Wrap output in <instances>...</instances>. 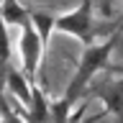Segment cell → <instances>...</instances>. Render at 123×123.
Segmentation results:
<instances>
[{
  "mask_svg": "<svg viewBox=\"0 0 123 123\" xmlns=\"http://www.w3.org/2000/svg\"><path fill=\"white\" fill-rule=\"evenodd\" d=\"M118 36H121V31H113V36H110V38L100 41V44L85 46L82 59H80V67H77L74 77H72V82H69L67 92H64V98H69L72 103L82 100L85 90H87V87H90V82H92V77L98 74L100 69H105V67H108V56H110V51L115 49V41H118Z\"/></svg>",
  "mask_w": 123,
  "mask_h": 123,
  "instance_id": "6da1fadb",
  "label": "cell"
},
{
  "mask_svg": "<svg viewBox=\"0 0 123 123\" xmlns=\"http://www.w3.org/2000/svg\"><path fill=\"white\" fill-rule=\"evenodd\" d=\"M44 51L46 46L38 36V31L33 23H26L21 26V56H23V74L28 77L31 82L36 80V72H38V62L44 59Z\"/></svg>",
  "mask_w": 123,
  "mask_h": 123,
  "instance_id": "3957f363",
  "label": "cell"
},
{
  "mask_svg": "<svg viewBox=\"0 0 123 123\" xmlns=\"http://www.w3.org/2000/svg\"><path fill=\"white\" fill-rule=\"evenodd\" d=\"M0 118H3V123H26L21 115H18V110L10 108V103L5 100V90L0 92Z\"/></svg>",
  "mask_w": 123,
  "mask_h": 123,
  "instance_id": "30bf717a",
  "label": "cell"
},
{
  "mask_svg": "<svg viewBox=\"0 0 123 123\" xmlns=\"http://www.w3.org/2000/svg\"><path fill=\"white\" fill-rule=\"evenodd\" d=\"M8 23L3 21V13H0V87L5 90V77H8V67H10V41H8Z\"/></svg>",
  "mask_w": 123,
  "mask_h": 123,
  "instance_id": "52a82bcc",
  "label": "cell"
},
{
  "mask_svg": "<svg viewBox=\"0 0 123 123\" xmlns=\"http://www.w3.org/2000/svg\"><path fill=\"white\" fill-rule=\"evenodd\" d=\"M82 98H100L105 103V113L113 115H123V77L121 80H105V82L87 87Z\"/></svg>",
  "mask_w": 123,
  "mask_h": 123,
  "instance_id": "277c9868",
  "label": "cell"
},
{
  "mask_svg": "<svg viewBox=\"0 0 123 123\" xmlns=\"http://www.w3.org/2000/svg\"><path fill=\"white\" fill-rule=\"evenodd\" d=\"M0 13H3V21H5L8 26H26V23L31 21V10L23 8L18 0H3Z\"/></svg>",
  "mask_w": 123,
  "mask_h": 123,
  "instance_id": "8992f818",
  "label": "cell"
},
{
  "mask_svg": "<svg viewBox=\"0 0 123 123\" xmlns=\"http://www.w3.org/2000/svg\"><path fill=\"white\" fill-rule=\"evenodd\" d=\"M118 121H121V123H123V115H118Z\"/></svg>",
  "mask_w": 123,
  "mask_h": 123,
  "instance_id": "7c38bea8",
  "label": "cell"
},
{
  "mask_svg": "<svg viewBox=\"0 0 123 123\" xmlns=\"http://www.w3.org/2000/svg\"><path fill=\"white\" fill-rule=\"evenodd\" d=\"M31 80L23 72H18V69L13 67H8V77H5V85H8V90L13 92V98L15 100H21L23 105H31V98H33V85H28Z\"/></svg>",
  "mask_w": 123,
  "mask_h": 123,
  "instance_id": "5b68a950",
  "label": "cell"
},
{
  "mask_svg": "<svg viewBox=\"0 0 123 123\" xmlns=\"http://www.w3.org/2000/svg\"><path fill=\"white\" fill-rule=\"evenodd\" d=\"M121 18H123V13H121Z\"/></svg>",
  "mask_w": 123,
  "mask_h": 123,
  "instance_id": "4fadbf2b",
  "label": "cell"
},
{
  "mask_svg": "<svg viewBox=\"0 0 123 123\" xmlns=\"http://www.w3.org/2000/svg\"><path fill=\"white\" fill-rule=\"evenodd\" d=\"M54 28L64 31V33H72L85 46H90L95 41V36L105 31V26H95V21H92V0H82L72 13L59 15L56 23H54Z\"/></svg>",
  "mask_w": 123,
  "mask_h": 123,
  "instance_id": "7a4b0ae2",
  "label": "cell"
},
{
  "mask_svg": "<svg viewBox=\"0 0 123 123\" xmlns=\"http://www.w3.org/2000/svg\"><path fill=\"white\" fill-rule=\"evenodd\" d=\"M31 23L36 26V31H38V36H41V41H44V46H49V36H51V31H54V23H56V18H51L49 13L31 10Z\"/></svg>",
  "mask_w": 123,
  "mask_h": 123,
  "instance_id": "9c48e42d",
  "label": "cell"
},
{
  "mask_svg": "<svg viewBox=\"0 0 123 123\" xmlns=\"http://www.w3.org/2000/svg\"><path fill=\"white\" fill-rule=\"evenodd\" d=\"M103 115H105V110H103V113H98V115H92V118H87V121H80V118H77V121H72V123H95V121H100Z\"/></svg>",
  "mask_w": 123,
  "mask_h": 123,
  "instance_id": "8fae6325",
  "label": "cell"
},
{
  "mask_svg": "<svg viewBox=\"0 0 123 123\" xmlns=\"http://www.w3.org/2000/svg\"><path fill=\"white\" fill-rule=\"evenodd\" d=\"M72 100L62 98L56 103H49V123H72Z\"/></svg>",
  "mask_w": 123,
  "mask_h": 123,
  "instance_id": "ba28073f",
  "label": "cell"
}]
</instances>
